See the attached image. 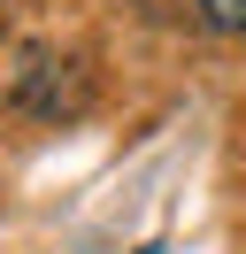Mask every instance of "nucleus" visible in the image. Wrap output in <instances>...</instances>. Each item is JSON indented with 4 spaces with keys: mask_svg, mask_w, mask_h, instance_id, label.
<instances>
[{
    "mask_svg": "<svg viewBox=\"0 0 246 254\" xmlns=\"http://www.w3.org/2000/svg\"><path fill=\"white\" fill-rule=\"evenodd\" d=\"M200 16H208V31L246 39V0H200Z\"/></svg>",
    "mask_w": 246,
    "mask_h": 254,
    "instance_id": "f257e3e1",
    "label": "nucleus"
},
{
    "mask_svg": "<svg viewBox=\"0 0 246 254\" xmlns=\"http://www.w3.org/2000/svg\"><path fill=\"white\" fill-rule=\"evenodd\" d=\"M138 254H162V247H138Z\"/></svg>",
    "mask_w": 246,
    "mask_h": 254,
    "instance_id": "f03ea898",
    "label": "nucleus"
}]
</instances>
